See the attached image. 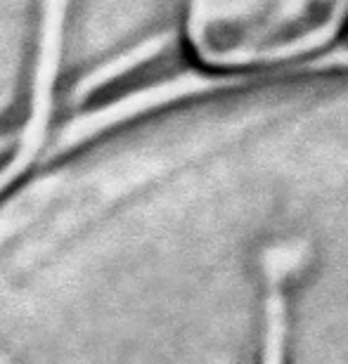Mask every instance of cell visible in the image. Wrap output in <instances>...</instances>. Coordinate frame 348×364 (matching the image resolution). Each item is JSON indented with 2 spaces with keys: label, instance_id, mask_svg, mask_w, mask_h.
<instances>
[{
  "label": "cell",
  "instance_id": "1",
  "mask_svg": "<svg viewBox=\"0 0 348 364\" xmlns=\"http://www.w3.org/2000/svg\"><path fill=\"white\" fill-rule=\"evenodd\" d=\"M348 0H190L187 43L204 67L265 71L329 48Z\"/></svg>",
  "mask_w": 348,
  "mask_h": 364
}]
</instances>
